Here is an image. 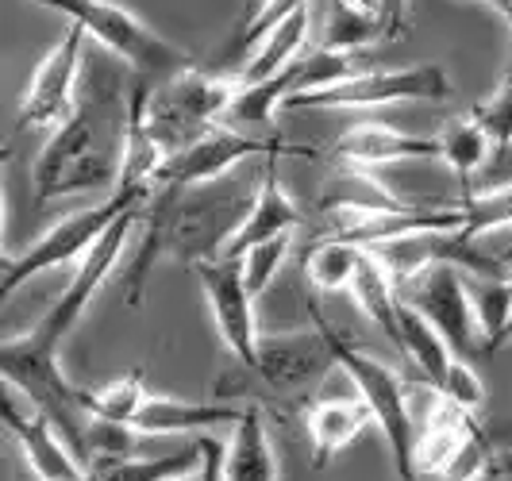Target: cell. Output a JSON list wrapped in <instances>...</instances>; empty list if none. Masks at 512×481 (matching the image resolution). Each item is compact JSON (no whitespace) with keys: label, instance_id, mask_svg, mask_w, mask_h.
Segmentation results:
<instances>
[{"label":"cell","instance_id":"1","mask_svg":"<svg viewBox=\"0 0 512 481\" xmlns=\"http://www.w3.org/2000/svg\"><path fill=\"white\" fill-rule=\"evenodd\" d=\"M255 185L235 178L189 185V189H154L143 208V239L124 270L128 304L143 301V285L158 258H178L189 270L208 258H224V247L255 204Z\"/></svg>","mask_w":512,"mask_h":481},{"label":"cell","instance_id":"2","mask_svg":"<svg viewBox=\"0 0 512 481\" xmlns=\"http://www.w3.org/2000/svg\"><path fill=\"white\" fill-rule=\"evenodd\" d=\"M124 131H128V97H120V85L108 70H89L77 93V108L70 120L54 127L47 143L35 154L31 185L35 201L47 204L74 193L116 189L120 158H124Z\"/></svg>","mask_w":512,"mask_h":481},{"label":"cell","instance_id":"3","mask_svg":"<svg viewBox=\"0 0 512 481\" xmlns=\"http://www.w3.org/2000/svg\"><path fill=\"white\" fill-rule=\"evenodd\" d=\"M308 316H312L316 328L324 331V339H328V347H332V355H335V366L347 374V381L355 385V393H359L362 401L370 405V412H374L385 443H389V451H393V470H397V478L416 481V474H412V451H416L420 431L412 424L409 401H405V385H409V381L401 378L393 366H385L382 358H374L370 351H359L351 339H343V335L332 328V320L320 312L316 301L308 304Z\"/></svg>","mask_w":512,"mask_h":481},{"label":"cell","instance_id":"4","mask_svg":"<svg viewBox=\"0 0 512 481\" xmlns=\"http://www.w3.org/2000/svg\"><path fill=\"white\" fill-rule=\"evenodd\" d=\"M39 8H51L58 16H66L85 35H93V43L112 58H124L135 74L166 81V77L193 70V58L181 51L178 43L162 39L154 27H147L139 16H131L128 8L112 4V0H27Z\"/></svg>","mask_w":512,"mask_h":481},{"label":"cell","instance_id":"5","mask_svg":"<svg viewBox=\"0 0 512 481\" xmlns=\"http://www.w3.org/2000/svg\"><path fill=\"white\" fill-rule=\"evenodd\" d=\"M147 193H124L112 189V197L89 208H77L66 220H58L54 228H47L31 247H24L20 254H4L0 266V293L12 297L20 285H27L31 278L47 274V270H62V266H81L85 254L93 251L104 239V231L112 228L116 220H124L131 208H147Z\"/></svg>","mask_w":512,"mask_h":481},{"label":"cell","instance_id":"6","mask_svg":"<svg viewBox=\"0 0 512 481\" xmlns=\"http://www.w3.org/2000/svg\"><path fill=\"white\" fill-rule=\"evenodd\" d=\"M239 77H212L201 70H181V74L158 81L151 89V131L166 154H178L193 143H201L212 127L224 124L231 101L239 93Z\"/></svg>","mask_w":512,"mask_h":481},{"label":"cell","instance_id":"7","mask_svg":"<svg viewBox=\"0 0 512 481\" xmlns=\"http://www.w3.org/2000/svg\"><path fill=\"white\" fill-rule=\"evenodd\" d=\"M139 220H143V208H131L128 216L116 220L112 228L104 231L101 243L85 254V262L74 270V281L62 289V297H58V301L47 308V316L24 335L35 351L62 355V343L70 339V331L81 324V316L89 312L93 297L104 289V281L116 274V266H120V258H124V251H128V243H131V235H135V228H139Z\"/></svg>","mask_w":512,"mask_h":481},{"label":"cell","instance_id":"8","mask_svg":"<svg viewBox=\"0 0 512 481\" xmlns=\"http://www.w3.org/2000/svg\"><path fill=\"white\" fill-rule=\"evenodd\" d=\"M451 77L436 62L401 66V70H366V74L339 81L316 93L289 97V112H339V108H385L397 101H447L451 97Z\"/></svg>","mask_w":512,"mask_h":481},{"label":"cell","instance_id":"9","mask_svg":"<svg viewBox=\"0 0 512 481\" xmlns=\"http://www.w3.org/2000/svg\"><path fill=\"white\" fill-rule=\"evenodd\" d=\"M316 158L312 147H289L282 139H262V135H243L235 127H212L201 143L170 154L166 166L158 170L154 189H189V185H208V181L231 178V170L247 158Z\"/></svg>","mask_w":512,"mask_h":481},{"label":"cell","instance_id":"10","mask_svg":"<svg viewBox=\"0 0 512 481\" xmlns=\"http://www.w3.org/2000/svg\"><path fill=\"white\" fill-rule=\"evenodd\" d=\"M401 301H409L432 328L447 339V347L455 358L482 355V331H478V316L470 304V289H466V274L455 266H432L420 278L397 285Z\"/></svg>","mask_w":512,"mask_h":481},{"label":"cell","instance_id":"11","mask_svg":"<svg viewBox=\"0 0 512 481\" xmlns=\"http://www.w3.org/2000/svg\"><path fill=\"white\" fill-rule=\"evenodd\" d=\"M193 274L201 281L212 308V324L220 331V339L228 343L231 358L247 370L258 366V347H262V331L255 320V293L247 289L243 278V262L235 258H208L197 262Z\"/></svg>","mask_w":512,"mask_h":481},{"label":"cell","instance_id":"12","mask_svg":"<svg viewBox=\"0 0 512 481\" xmlns=\"http://www.w3.org/2000/svg\"><path fill=\"white\" fill-rule=\"evenodd\" d=\"M81 70H85V31L70 24L27 81V93L20 97V131L31 127L54 131L62 120H70L81 93Z\"/></svg>","mask_w":512,"mask_h":481},{"label":"cell","instance_id":"13","mask_svg":"<svg viewBox=\"0 0 512 481\" xmlns=\"http://www.w3.org/2000/svg\"><path fill=\"white\" fill-rule=\"evenodd\" d=\"M0 420L4 428L16 435L20 455L27 458L31 474L39 481H81L89 478L85 462L70 451V443L62 439V431L31 405V401H16V389L4 385V401H0Z\"/></svg>","mask_w":512,"mask_h":481},{"label":"cell","instance_id":"14","mask_svg":"<svg viewBox=\"0 0 512 481\" xmlns=\"http://www.w3.org/2000/svg\"><path fill=\"white\" fill-rule=\"evenodd\" d=\"M335 370V355L324 331H289V335H262L258 366L251 370L270 393H301L324 381Z\"/></svg>","mask_w":512,"mask_h":481},{"label":"cell","instance_id":"15","mask_svg":"<svg viewBox=\"0 0 512 481\" xmlns=\"http://www.w3.org/2000/svg\"><path fill=\"white\" fill-rule=\"evenodd\" d=\"M335 158L343 166L374 170V166H393L405 158H439V139L436 135H409V131H397L389 124H355L339 135Z\"/></svg>","mask_w":512,"mask_h":481},{"label":"cell","instance_id":"16","mask_svg":"<svg viewBox=\"0 0 512 481\" xmlns=\"http://www.w3.org/2000/svg\"><path fill=\"white\" fill-rule=\"evenodd\" d=\"M301 224V212H297V204L293 197L285 193V185L274 178V170H262V178H258V189H255V204H251V212L243 216V224L235 228V235L228 239V247H224V258H243V254L258 247V243H270V239H278V235H293V228Z\"/></svg>","mask_w":512,"mask_h":481},{"label":"cell","instance_id":"17","mask_svg":"<svg viewBox=\"0 0 512 481\" xmlns=\"http://www.w3.org/2000/svg\"><path fill=\"white\" fill-rule=\"evenodd\" d=\"M370 424H378V420H374V412L359 393L355 397H320L305 416L308 439H312V466L324 470Z\"/></svg>","mask_w":512,"mask_h":481},{"label":"cell","instance_id":"18","mask_svg":"<svg viewBox=\"0 0 512 481\" xmlns=\"http://www.w3.org/2000/svg\"><path fill=\"white\" fill-rule=\"evenodd\" d=\"M224 481H278V451L258 405H243V416L231 428Z\"/></svg>","mask_w":512,"mask_h":481},{"label":"cell","instance_id":"19","mask_svg":"<svg viewBox=\"0 0 512 481\" xmlns=\"http://www.w3.org/2000/svg\"><path fill=\"white\" fill-rule=\"evenodd\" d=\"M351 297L374 320V328H382L393 339V347L405 358V343H401V293H397V281L389 274V266L370 247H362L359 254L355 281H351Z\"/></svg>","mask_w":512,"mask_h":481},{"label":"cell","instance_id":"20","mask_svg":"<svg viewBox=\"0 0 512 481\" xmlns=\"http://www.w3.org/2000/svg\"><path fill=\"white\" fill-rule=\"evenodd\" d=\"M239 405H197V401H178V397H158L151 393L139 416L131 420V428L139 435H185V431H208L212 424L239 420Z\"/></svg>","mask_w":512,"mask_h":481},{"label":"cell","instance_id":"21","mask_svg":"<svg viewBox=\"0 0 512 481\" xmlns=\"http://www.w3.org/2000/svg\"><path fill=\"white\" fill-rule=\"evenodd\" d=\"M308 24H312V8H297L289 20H285L262 47H258L251 58H247V66H243V74L239 81L243 85H258V81H274L278 74H285L301 54L308 51Z\"/></svg>","mask_w":512,"mask_h":481},{"label":"cell","instance_id":"22","mask_svg":"<svg viewBox=\"0 0 512 481\" xmlns=\"http://www.w3.org/2000/svg\"><path fill=\"white\" fill-rule=\"evenodd\" d=\"M201 470V447L189 443L185 451H170V455L154 458H108V462H93L89 478L93 481H174L185 474Z\"/></svg>","mask_w":512,"mask_h":481},{"label":"cell","instance_id":"23","mask_svg":"<svg viewBox=\"0 0 512 481\" xmlns=\"http://www.w3.org/2000/svg\"><path fill=\"white\" fill-rule=\"evenodd\" d=\"M401 343H405V358L420 370V378L432 381L439 389L447 370H451V362H455V351L447 347V339L409 301H401Z\"/></svg>","mask_w":512,"mask_h":481},{"label":"cell","instance_id":"24","mask_svg":"<svg viewBox=\"0 0 512 481\" xmlns=\"http://www.w3.org/2000/svg\"><path fill=\"white\" fill-rule=\"evenodd\" d=\"M436 139H439V162L462 181H470L493 158V143H489V135L478 127V120L470 112L459 116V120H451V124H443V131H439Z\"/></svg>","mask_w":512,"mask_h":481},{"label":"cell","instance_id":"25","mask_svg":"<svg viewBox=\"0 0 512 481\" xmlns=\"http://www.w3.org/2000/svg\"><path fill=\"white\" fill-rule=\"evenodd\" d=\"M374 39H389L378 8H366L355 0H332V20L324 31V47L328 51H362Z\"/></svg>","mask_w":512,"mask_h":481},{"label":"cell","instance_id":"26","mask_svg":"<svg viewBox=\"0 0 512 481\" xmlns=\"http://www.w3.org/2000/svg\"><path fill=\"white\" fill-rule=\"evenodd\" d=\"M470 304L482 331V355H493L497 339L505 335L512 320V274L509 278H466Z\"/></svg>","mask_w":512,"mask_h":481},{"label":"cell","instance_id":"27","mask_svg":"<svg viewBox=\"0 0 512 481\" xmlns=\"http://www.w3.org/2000/svg\"><path fill=\"white\" fill-rule=\"evenodd\" d=\"M151 393H147V381L139 370H131L124 378L108 381L101 389H85V412L93 416V420H112V424H131L135 416H139V408L147 401Z\"/></svg>","mask_w":512,"mask_h":481},{"label":"cell","instance_id":"28","mask_svg":"<svg viewBox=\"0 0 512 481\" xmlns=\"http://www.w3.org/2000/svg\"><path fill=\"white\" fill-rule=\"evenodd\" d=\"M362 247L355 243H343V239H324L308 251V281L320 289V293H339L347 289L351 293V281H355V266H359Z\"/></svg>","mask_w":512,"mask_h":481},{"label":"cell","instance_id":"29","mask_svg":"<svg viewBox=\"0 0 512 481\" xmlns=\"http://www.w3.org/2000/svg\"><path fill=\"white\" fill-rule=\"evenodd\" d=\"M466 212V239H486L497 231L512 228V185H497V189H482V193H466L455 201Z\"/></svg>","mask_w":512,"mask_h":481},{"label":"cell","instance_id":"30","mask_svg":"<svg viewBox=\"0 0 512 481\" xmlns=\"http://www.w3.org/2000/svg\"><path fill=\"white\" fill-rule=\"evenodd\" d=\"M501 474V455L493 451L486 428L474 420L466 435H462L459 451L447 462V470L439 474V481H486Z\"/></svg>","mask_w":512,"mask_h":481},{"label":"cell","instance_id":"31","mask_svg":"<svg viewBox=\"0 0 512 481\" xmlns=\"http://www.w3.org/2000/svg\"><path fill=\"white\" fill-rule=\"evenodd\" d=\"M470 116L478 120V127L489 135L493 143V158L512 151V74L489 93L486 101H478L470 108Z\"/></svg>","mask_w":512,"mask_h":481},{"label":"cell","instance_id":"32","mask_svg":"<svg viewBox=\"0 0 512 481\" xmlns=\"http://www.w3.org/2000/svg\"><path fill=\"white\" fill-rule=\"evenodd\" d=\"M289 251H293V235H278V239H270V243H258V247H251V251L239 258V262H243V278H247V289H251L255 297L270 289V281L278 278V270L285 266Z\"/></svg>","mask_w":512,"mask_h":481},{"label":"cell","instance_id":"33","mask_svg":"<svg viewBox=\"0 0 512 481\" xmlns=\"http://www.w3.org/2000/svg\"><path fill=\"white\" fill-rule=\"evenodd\" d=\"M308 0H266L262 8L255 12V20L243 27V35L235 39V51H243V54H255L278 27L297 12V8H305Z\"/></svg>","mask_w":512,"mask_h":481},{"label":"cell","instance_id":"34","mask_svg":"<svg viewBox=\"0 0 512 481\" xmlns=\"http://www.w3.org/2000/svg\"><path fill=\"white\" fill-rule=\"evenodd\" d=\"M439 393H443L447 401H455L459 408H466V412H474V416H478V408L486 405V385H482L478 370H474L466 358H455V362H451V370H447V378L439 385Z\"/></svg>","mask_w":512,"mask_h":481},{"label":"cell","instance_id":"35","mask_svg":"<svg viewBox=\"0 0 512 481\" xmlns=\"http://www.w3.org/2000/svg\"><path fill=\"white\" fill-rule=\"evenodd\" d=\"M201 447V481H224V455H228V443L212 439V435H197L193 439Z\"/></svg>","mask_w":512,"mask_h":481},{"label":"cell","instance_id":"36","mask_svg":"<svg viewBox=\"0 0 512 481\" xmlns=\"http://www.w3.org/2000/svg\"><path fill=\"white\" fill-rule=\"evenodd\" d=\"M378 12H382V24L389 39H401L409 24H405V0H378Z\"/></svg>","mask_w":512,"mask_h":481},{"label":"cell","instance_id":"37","mask_svg":"<svg viewBox=\"0 0 512 481\" xmlns=\"http://www.w3.org/2000/svg\"><path fill=\"white\" fill-rule=\"evenodd\" d=\"M501 474L505 481H512V451H501Z\"/></svg>","mask_w":512,"mask_h":481},{"label":"cell","instance_id":"38","mask_svg":"<svg viewBox=\"0 0 512 481\" xmlns=\"http://www.w3.org/2000/svg\"><path fill=\"white\" fill-rule=\"evenodd\" d=\"M497 258H501V262H505V266L512 270V235H509V243H505V247L497 251Z\"/></svg>","mask_w":512,"mask_h":481},{"label":"cell","instance_id":"39","mask_svg":"<svg viewBox=\"0 0 512 481\" xmlns=\"http://www.w3.org/2000/svg\"><path fill=\"white\" fill-rule=\"evenodd\" d=\"M512 343V320H509V328H505V335H501V339H497V347H493V355H497V351H501V347H509Z\"/></svg>","mask_w":512,"mask_h":481},{"label":"cell","instance_id":"40","mask_svg":"<svg viewBox=\"0 0 512 481\" xmlns=\"http://www.w3.org/2000/svg\"><path fill=\"white\" fill-rule=\"evenodd\" d=\"M174 481H201V470H197V474H185V478H174Z\"/></svg>","mask_w":512,"mask_h":481},{"label":"cell","instance_id":"41","mask_svg":"<svg viewBox=\"0 0 512 481\" xmlns=\"http://www.w3.org/2000/svg\"><path fill=\"white\" fill-rule=\"evenodd\" d=\"M482 4H486V8H489V4H493V0H482Z\"/></svg>","mask_w":512,"mask_h":481},{"label":"cell","instance_id":"42","mask_svg":"<svg viewBox=\"0 0 512 481\" xmlns=\"http://www.w3.org/2000/svg\"><path fill=\"white\" fill-rule=\"evenodd\" d=\"M262 4H266V0H258V8H262Z\"/></svg>","mask_w":512,"mask_h":481},{"label":"cell","instance_id":"43","mask_svg":"<svg viewBox=\"0 0 512 481\" xmlns=\"http://www.w3.org/2000/svg\"><path fill=\"white\" fill-rule=\"evenodd\" d=\"M81 481H93V478H81Z\"/></svg>","mask_w":512,"mask_h":481}]
</instances>
